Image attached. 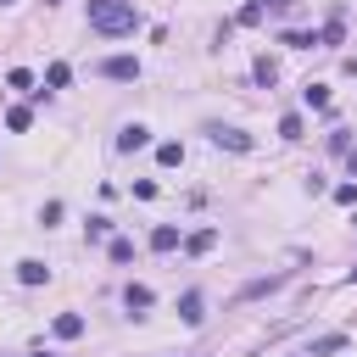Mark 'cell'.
Wrapping results in <instances>:
<instances>
[{"label":"cell","instance_id":"6da1fadb","mask_svg":"<svg viewBox=\"0 0 357 357\" xmlns=\"http://www.w3.org/2000/svg\"><path fill=\"white\" fill-rule=\"evenodd\" d=\"M89 28L106 39H123L139 28V11H134V0H89Z\"/></svg>","mask_w":357,"mask_h":357},{"label":"cell","instance_id":"7a4b0ae2","mask_svg":"<svg viewBox=\"0 0 357 357\" xmlns=\"http://www.w3.org/2000/svg\"><path fill=\"white\" fill-rule=\"evenodd\" d=\"M206 139H212L218 151H251V134H240V128H223V123H212V128H206Z\"/></svg>","mask_w":357,"mask_h":357},{"label":"cell","instance_id":"3957f363","mask_svg":"<svg viewBox=\"0 0 357 357\" xmlns=\"http://www.w3.org/2000/svg\"><path fill=\"white\" fill-rule=\"evenodd\" d=\"M100 78L128 84V78H139V61H134V56H106V61H100Z\"/></svg>","mask_w":357,"mask_h":357},{"label":"cell","instance_id":"277c9868","mask_svg":"<svg viewBox=\"0 0 357 357\" xmlns=\"http://www.w3.org/2000/svg\"><path fill=\"white\" fill-rule=\"evenodd\" d=\"M145 145H151V128L145 123H123L117 128V151H145Z\"/></svg>","mask_w":357,"mask_h":357},{"label":"cell","instance_id":"5b68a950","mask_svg":"<svg viewBox=\"0 0 357 357\" xmlns=\"http://www.w3.org/2000/svg\"><path fill=\"white\" fill-rule=\"evenodd\" d=\"M178 245H184V234H178L173 223H156V229H151V251H178Z\"/></svg>","mask_w":357,"mask_h":357},{"label":"cell","instance_id":"8992f818","mask_svg":"<svg viewBox=\"0 0 357 357\" xmlns=\"http://www.w3.org/2000/svg\"><path fill=\"white\" fill-rule=\"evenodd\" d=\"M17 279H22V284H45V279H50V268H45L39 257H22V262H17Z\"/></svg>","mask_w":357,"mask_h":357},{"label":"cell","instance_id":"52a82bcc","mask_svg":"<svg viewBox=\"0 0 357 357\" xmlns=\"http://www.w3.org/2000/svg\"><path fill=\"white\" fill-rule=\"evenodd\" d=\"M201 307H206V301H201V290H184V296H178V318H184V324H201V318H206Z\"/></svg>","mask_w":357,"mask_h":357},{"label":"cell","instance_id":"ba28073f","mask_svg":"<svg viewBox=\"0 0 357 357\" xmlns=\"http://www.w3.org/2000/svg\"><path fill=\"white\" fill-rule=\"evenodd\" d=\"M151 301H156V296H151V284H128V290H123V307H128V312H145Z\"/></svg>","mask_w":357,"mask_h":357},{"label":"cell","instance_id":"9c48e42d","mask_svg":"<svg viewBox=\"0 0 357 357\" xmlns=\"http://www.w3.org/2000/svg\"><path fill=\"white\" fill-rule=\"evenodd\" d=\"M50 329H56V340H78V335H84V318H78V312H61Z\"/></svg>","mask_w":357,"mask_h":357},{"label":"cell","instance_id":"30bf717a","mask_svg":"<svg viewBox=\"0 0 357 357\" xmlns=\"http://www.w3.org/2000/svg\"><path fill=\"white\" fill-rule=\"evenodd\" d=\"M67 84H73V67L67 61H50L45 67V89H67Z\"/></svg>","mask_w":357,"mask_h":357},{"label":"cell","instance_id":"8fae6325","mask_svg":"<svg viewBox=\"0 0 357 357\" xmlns=\"http://www.w3.org/2000/svg\"><path fill=\"white\" fill-rule=\"evenodd\" d=\"M156 162H162V167H178V162H184V145H178V139H162V145H156Z\"/></svg>","mask_w":357,"mask_h":357},{"label":"cell","instance_id":"7c38bea8","mask_svg":"<svg viewBox=\"0 0 357 357\" xmlns=\"http://www.w3.org/2000/svg\"><path fill=\"white\" fill-rule=\"evenodd\" d=\"M212 245H218V234H212V229H195V234L184 240V251H190V257H201V251H212Z\"/></svg>","mask_w":357,"mask_h":357},{"label":"cell","instance_id":"4fadbf2b","mask_svg":"<svg viewBox=\"0 0 357 357\" xmlns=\"http://www.w3.org/2000/svg\"><path fill=\"white\" fill-rule=\"evenodd\" d=\"M284 284V273H273V279H251L245 290H240V301H251V296H268V290H279Z\"/></svg>","mask_w":357,"mask_h":357},{"label":"cell","instance_id":"5bb4252c","mask_svg":"<svg viewBox=\"0 0 357 357\" xmlns=\"http://www.w3.org/2000/svg\"><path fill=\"white\" fill-rule=\"evenodd\" d=\"M340 39H346V22H340V11H335V17L324 22V33H318V45H340Z\"/></svg>","mask_w":357,"mask_h":357},{"label":"cell","instance_id":"9a60e30c","mask_svg":"<svg viewBox=\"0 0 357 357\" xmlns=\"http://www.w3.org/2000/svg\"><path fill=\"white\" fill-rule=\"evenodd\" d=\"M301 100H307L312 112H329V89H324V84H307V89H301Z\"/></svg>","mask_w":357,"mask_h":357},{"label":"cell","instance_id":"2e32d148","mask_svg":"<svg viewBox=\"0 0 357 357\" xmlns=\"http://www.w3.org/2000/svg\"><path fill=\"white\" fill-rule=\"evenodd\" d=\"M28 123H33V112H28V106H11V112H6V128H11V134H22Z\"/></svg>","mask_w":357,"mask_h":357},{"label":"cell","instance_id":"e0dca14e","mask_svg":"<svg viewBox=\"0 0 357 357\" xmlns=\"http://www.w3.org/2000/svg\"><path fill=\"white\" fill-rule=\"evenodd\" d=\"M340 346H346V335H324V340H312L307 357H329V351H340Z\"/></svg>","mask_w":357,"mask_h":357},{"label":"cell","instance_id":"ac0fdd59","mask_svg":"<svg viewBox=\"0 0 357 357\" xmlns=\"http://www.w3.org/2000/svg\"><path fill=\"white\" fill-rule=\"evenodd\" d=\"M279 39L296 45V50H312V45H318V33H301V28H290V33H279Z\"/></svg>","mask_w":357,"mask_h":357},{"label":"cell","instance_id":"d6986e66","mask_svg":"<svg viewBox=\"0 0 357 357\" xmlns=\"http://www.w3.org/2000/svg\"><path fill=\"white\" fill-rule=\"evenodd\" d=\"M6 84H11V89H28V95H33V73H28V67H11V73H6Z\"/></svg>","mask_w":357,"mask_h":357},{"label":"cell","instance_id":"ffe728a7","mask_svg":"<svg viewBox=\"0 0 357 357\" xmlns=\"http://www.w3.org/2000/svg\"><path fill=\"white\" fill-rule=\"evenodd\" d=\"M279 139H301V117H296V112L279 117Z\"/></svg>","mask_w":357,"mask_h":357},{"label":"cell","instance_id":"44dd1931","mask_svg":"<svg viewBox=\"0 0 357 357\" xmlns=\"http://www.w3.org/2000/svg\"><path fill=\"white\" fill-rule=\"evenodd\" d=\"M106 251H112V262H134V240H123V234H117Z\"/></svg>","mask_w":357,"mask_h":357},{"label":"cell","instance_id":"7402d4cb","mask_svg":"<svg viewBox=\"0 0 357 357\" xmlns=\"http://www.w3.org/2000/svg\"><path fill=\"white\" fill-rule=\"evenodd\" d=\"M251 73H257V84H273V78H279V67H273L268 56H257V67H251Z\"/></svg>","mask_w":357,"mask_h":357},{"label":"cell","instance_id":"603a6c76","mask_svg":"<svg viewBox=\"0 0 357 357\" xmlns=\"http://www.w3.org/2000/svg\"><path fill=\"white\" fill-rule=\"evenodd\" d=\"M84 234H89V240H106V234H112V218H89Z\"/></svg>","mask_w":357,"mask_h":357},{"label":"cell","instance_id":"cb8c5ba5","mask_svg":"<svg viewBox=\"0 0 357 357\" xmlns=\"http://www.w3.org/2000/svg\"><path fill=\"white\" fill-rule=\"evenodd\" d=\"M335 201H340V206H357V184H340V190H335Z\"/></svg>","mask_w":357,"mask_h":357},{"label":"cell","instance_id":"d4e9b609","mask_svg":"<svg viewBox=\"0 0 357 357\" xmlns=\"http://www.w3.org/2000/svg\"><path fill=\"white\" fill-rule=\"evenodd\" d=\"M257 6H262V11H290L296 0H257Z\"/></svg>","mask_w":357,"mask_h":357},{"label":"cell","instance_id":"484cf974","mask_svg":"<svg viewBox=\"0 0 357 357\" xmlns=\"http://www.w3.org/2000/svg\"><path fill=\"white\" fill-rule=\"evenodd\" d=\"M346 167H351V178H357V145H351V151H346Z\"/></svg>","mask_w":357,"mask_h":357},{"label":"cell","instance_id":"4316f807","mask_svg":"<svg viewBox=\"0 0 357 357\" xmlns=\"http://www.w3.org/2000/svg\"><path fill=\"white\" fill-rule=\"evenodd\" d=\"M351 284H357V268H351Z\"/></svg>","mask_w":357,"mask_h":357},{"label":"cell","instance_id":"83f0119b","mask_svg":"<svg viewBox=\"0 0 357 357\" xmlns=\"http://www.w3.org/2000/svg\"><path fill=\"white\" fill-rule=\"evenodd\" d=\"M0 6H11V0H0Z\"/></svg>","mask_w":357,"mask_h":357}]
</instances>
